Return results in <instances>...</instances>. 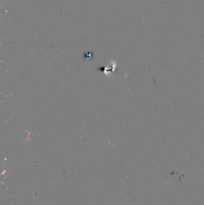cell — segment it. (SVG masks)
Listing matches in <instances>:
<instances>
[{
    "instance_id": "1",
    "label": "cell",
    "mask_w": 204,
    "mask_h": 205,
    "mask_svg": "<svg viewBox=\"0 0 204 205\" xmlns=\"http://www.w3.org/2000/svg\"><path fill=\"white\" fill-rule=\"evenodd\" d=\"M84 55H85V57H84L85 60H91L92 59L93 54L92 53H91V52H89L85 53Z\"/></svg>"
}]
</instances>
